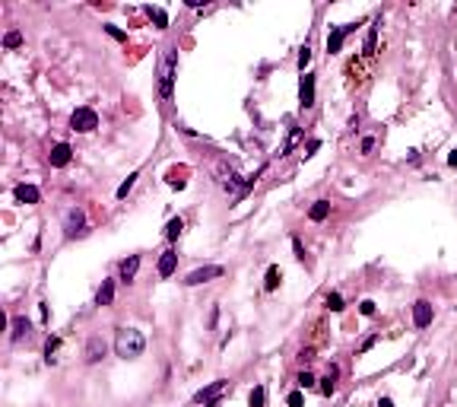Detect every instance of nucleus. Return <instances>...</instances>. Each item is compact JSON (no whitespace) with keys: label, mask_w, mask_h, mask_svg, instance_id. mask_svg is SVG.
<instances>
[{"label":"nucleus","mask_w":457,"mask_h":407,"mask_svg":"<svg viewBox=\"0 0 457 407\" xmlns=\"http://www.w3.org/2000/svg\"><path fill=\"white\" fill-rule=\"evenodd\" d=\"M286 404H289V407H302V404H305V395H302V388H299V392H289Z\"/></svg>","instance_id":"cd10ccee"},{"label":"nucleus","mask_w":457,"mask_h":407,"mask_svg":"<svg viewBox=\"0 0 457 407\" xmlns=\"http://www.w3.org/2000/svg\"><path fill=\"white\" fill-rule=\"evenodd\" d=\"M175 73H178V51L175 48H165L159 54V64H156V80H159V96H162V102L171 99V89H175Z\"/></svg>","instance_id":"f257e3e1"},{"label":"nucleus","mask_w":457,"mask_h":407,"mask_svg":"<svg viewBox=\"0 0 457 407\" xmlns=\"http://www.w3.org/2000/svg\"><path fill=\"white\" fill-rule=\"evenodd\" d=\"M432 318H435V309H432V302H429V299H419L416 306H413V325H416V328H429V325H432Z\"/></svg>","instance_id":"6e6552de"},{"label":"nucleus","mask_w":457,"mask_h":407,"mask_svg":"<svg viewBox=\"0 0 457 407\" xmlns=\"http://www.w3.org/2000/svg\"><path fill=\"white\" fill-rule=\"evenodd\" d=\"M137 271H140V255H131V258H124L118 267V274H121V283H134V277Z\"/></svg>","instance_id":"f8f14e48"},{"label":"nucleus","mask_w":457,"mask_h":407,"mask_svg":"<svg viewBox=\"0 0 457 407\" xmlns=\"http://www.w3.org/2000/svg\"><path fill=\"white\" fill-rule=\"evenodd\" d=\"M378 25H381V19H375V22H372V29H368V35H365V48H362V51H365V57H372V54H375V41H378Z\"/></svg>","instance_id":"aec40b11"},{"label":"nucleus","mask_w":457,"mask_h":407,"mask_svg":"<svg viewBox=\"0 0 457 407\" xmlns=\"http://www.w3.org/2000/svg\"><path fill=\"white\" fill-rule=\"evenodd\" d=\"M359 22H349V25H337V29H330V35H327V54H340L343 48V38L349 35L352 29H356Z\"/></svg>","instance_id":"0eeeda50"},{"label":"nucleus","mask_w":457,"mask_h":407,"mask_svg":"<svg viewBox=\"0 0 457 407\" xmlns=\"http://www.w3.org/2000/svg\"><path fill=\"white\" fill-rule=\"evenodd\" d=\"M324 306L330 309V312H343V296H340V293H327Z\"/></svg>","instance_id":"b1692460"},{"label":"nucleus","mask_w":457,"mask_h":407,"mask_svg":"<svg viewBox=\"0 0 457 407\" xmlns=\"http://www.w3.org/2000/svg\"><path fill=\"white\" fill-rule=\"evenodd\" d=\"M105 32H108L111 38H118V41H127V32H121L118 25H105Z\"/></svg>","instance_id":"2f4dec72"},{"label":"nucleus","mask_w":457,"mask_h":407,"mask_svg":"<svg viewBox=\"0 0 457 407\" xmlns=\"http://www.w3.org/2000/svg\"><path fill=\"white\" fill-rule=\"evenodd\" d=\"M143 350H146V337L137 331V328H118L115 353L121 360H137V357H143Z\"/></svg>","instance_id":"f03ea898"},{"label":"nucleus","mask_w":457,"mask_h":407,"mask_svg":"<svg viewBox=\"0 0 457 407\" xmlns=\"http://www.w3.org/2000/svg\"><path fill=\"white\" fill-rule=\"evenodd\" d=\"M226 271H222L219 264H210V267H197V271H191L184 277V287H200V283L206 280H216V277H222Z\"/></svg>","instance_id":"39448f33"},{"label":"nucleus","mask_w":457,"mask_h":407,"mask_svg":"<svg viewBox=\"0 0 457 407\" xmlns=\"http://www.w3.org/2000/svg\"><path fill=\"white\" fill-rule=\"evenodd\" d=\"M150 16L156 19V25H159V29H165V25H168V16H165V10H152V6H150Z\"/></svg>","instance_id":"bb28decb"},{"label":"nucleus","mask_w":457,"mask_h":407,"mask_svg":"<svg viewBox=\"0 0 457 407\" xmlns=\"http://www.w3.org/2000/svg\"><path fill=\"white\" fill-rule=\"evenodd\" d=\"M137 178H140V172H131V175H127V178H124V181L118 185V191H115V194H118V197H127V194H131V188H134V181H137Z\"/></svg>","instance_id":"412c9836"},{"label":"nucleus","mask_w":457,"mask_h":407,"mask_svg":"<svg viewBox=\"0 0 457 407\" xmlns=\"http://www.w3.org/2000/svg\"><path fill=\"white\" fill-rule=\"evenodd\" d=\"M378 407H394V401H391V398H381V401H378Z\"/></svg>","instance_id":"c9c22d12"},{"label":"nucleus","mask_w":457,"mask_h":407,"mask_svg":"<svg viewBox=\"0 0 457 407\" xmlns=\"http://www.w3.org/2000/svg\"><path fill=\"white\" fill-rule=\"evenodd\" d=\"M321 392H324V395H333V392H337V379H330V376H327L324 382H321Z\"/></svg>","instance_id":"7c9ffc66"},{"label":"nucleus","mask_w":457,"mask_h":407,"mask_svg":"<svg viewBox=\"0 0 457 407\" xmlns=\"http://www.w3.org/2000/svg\"><path fill=\"white\" fill-rule=\"evenodd\" d=\"M13 194H16V201H19V204H38L41 201V191L35 185H29V181H25V185H16Z\"/></svg>","instance_id":"ddd939ff"},{"label":"nucleus","mask_w":457,"mask_h":407,"mask_svg":"<svg viewBox=\"0 0 457 407\" xmlns=\"http://www.w3.org/2000/svg\"><path fill=\"white\" fill-rule=\"evenodd\" d=\"M32 334V322H29V318H22V315H16L13 318V341H22V337H29Z\"/></svg>","instance_id":"dca6fc26"},{"label":"nucleus","mask_w":457,"mask_h":407,"mask_svg":"<svg viewBox=\"0 0 457 407\" xmlns=\"http://www.w3.org/2000/svg\"><path fill=\"white\" fill-rule=\"evenodd\" d=\"M105 353H108V344H105V341H102V337H99V334H92V337H89V341H86V350H83V360H86V363H89V366H92V363H99V360H105Z\"/></svg>","instance_id":"423d86ee"},{"label":"nucleus","mask_w":457,"mask_h":407,"mask_svg":"<svg viewBox=\"0 0 457 407\" xmlns=\"http://www.w3.org/2000/svg\"><path fill=\"white\" fill-rule=\"evenodd\" d=\"M299 102H302V108H311V105H314V76H311V73H305V76H302V86H299Z\"/></svg>","instance_id":"9b49d317"},{"label":"nucleus","mask_w":457,"mask_h":407,"mask_svg":"<svg viewBox=\"0 0 457 407\" xmlns=\"http://www.w3.org/2000/svg\"><path fill=\"white\" fill-rule=\"evenodd\" d=\"M264 401H267V388H264V385H254V392H251V398H248V404H251V407H264Z\"/></svg>","instance_id":"4be33fe9"},{"label":"nucleus","mask_w":457,"mask_h":407,"mask_svg":"<svg viewBox=\"0 0 457 407\" xmlns=\"http://www.w3.org/2000/svg\"><path fill=\"white\" fill-rule=\"evenodd\" d=\"M70 127L76 134H92V131H99V115H96V108H89V105H80L70 115Z\"/></svg>","instance_id":"7ed1b4c3"},{"label":"nucleus","mask_w":457,"mask_h":407,"mask_svg":"<svg viewBox=\"0 0 457 407\" xmlns=\"http://www.w3.org/2000/svg\"><path fill=\"white\" fill-rule=\"evenodd\" d=\"M359 312H362L365 318H372V315H375V302H372V299H362V302H359Z\"/></svg>","instance_id":"c85d7f7f"},{"label":"nucleus","mask_w":457,"mask_h":407,"mask_svg":"<svg viewBox=\"0 0 457 407\" xmlns=\"http://www.w3.org/2000/svg\"><path fill=\"white\" fill-rule=\"evenodd\" d=\"M292 248H296V258L305 261V248H302V239H292Z\"/></svg>","instance_id":"473e14b6"},{"label":"nucleus","mask_w":457,"mask_h":407,"mask_svg":"<svg viewBox=\"0 0 457 407\" xmlns=\"http://www.w3.org/2000/svg\"><path fill=\"white\" fill-rule=\"evenodd\" d=\"M70 159H73V150H70V143H54V146H51V153H48V162H51L54 169H64V166H67Z\"/></svg>","instance_id":"9d476101"},{"label":"nucleus","mask_w":457,"mask_h":407,"mask_svg":"<svg viewBox=\"0 0 457 407\" xmlns=\"http://www.w3.org/2000/svg\"><path fill=\"white\" fill-rule=\"evenodd\" d=\"M111 299H115V280H102V287L96 293V302L99 306H111Z\"/></svg>","instance_id":"a211bd4d"},{"label":"nucleus","mask_w":457,"mask_h":407,"mask_svg":"<svg viewBox=\"0 0 457 407\" xmlns=\"http://www.w3.org/2000/svg\"><path fill=\"white\" fill-rule=\"evenodd\" d=\"M229 385H232V382H226V379H219V382H213V385L200 388V392L194 395V401H197V404H210V401H216V398H219L222 392H226Z\"/></svg>","instance_id":"1a4fd4ad"},{"label":"nucleus","mask_w":457,"mask_h":407,"mask_svg":"<svg viewBox=\"0 0 457 407\" xmlns=\"http://www.w3.org/2000/svg\"><path fill=\"white\" fill-rule=\"evenodd\" d=\"M308 64H311V48H308V41H305V45H302V51H299V70L305 73Z\"/></svg>","instance_id":"393cba45"},{"label":"nucleus","mask_w":457,"mask_h":407,"mask_svg":"<svg viewBox=\"0 0 457 407\" xmlns=\"http://www.w3.org/2000/svg\"><path fill=\"white\" fill-rule=\"evenodd\" d=\"M3 45H6V48H19V45H22V32H16V29L6 32V35H3Z\"/></svg>","instance_id":"a878e982"},{"label":"nucleus","mask_w":457,"mask_h":407,"mask_svg":"<svg viewBox=\"0 0 457 407\" xmlns=\"http://www.w3.org/2000/svg\"><path fill=\"white\" fill-rule=\"evenodd\" d=\"M448 166L457 169V150H451V156H448Z\"/></svg>","instance_id":"f704fd0d"},{"label":"nucleus","mask_w":457,"mask_h":407,"mask_svg":"<svg viewBox=\"0 0 457 407\" xmlns=\"http://www.w3.org/2000/svg\"><path fill=\"white\" fill-rule=\"evenodd\" d=\"M57 347H60V337H48V341H45V363H54Z\"/></svg>","instance_id":"5701e85b"},{"label":"nucleus","mask_w":457,"mask_h":407,"mask_svg":"<svg viewBox=\"0 0 457 407\" xmlns=\"http://www.w3.org/2000/svg\"><path fill=\"white\" fill-rule=\"evenodd\" d=\"M181 232H184V220H181V216H171V220L165 223V239H168V242H175Z\"/></svg>","instance_id":"6ab92c4d"},{"label":"nucleus","mask_w":457,"mask_h":407,"mask_svg":"<svg viewBox=\"0 0 457 407\" xmlns=\"http://www.w3.org/2000/svg\"><path fill=\"white\" fill-rule=\"evenodd\" d=\"M64 236L67 239H73V236H80L83 226H86V213H83V207H67L64 210Z\"/></svg>","instance_id":"20e7f679"},{"label":"nucleus","mask_w":457,"mask_h":407,"mask_svg":"<svg viewBox=\"0 0 457 407\" xmlns=\"http://www.w3.org/2000/svg\"><path fill=\"white\" fill-rule=\"evenodd\" d=\"M372 150H375V137H365V140H362V153H365V156H368V153H372Z\"/></svg>","instance_id":"72a5a7b5"},{"label":"nucleus","mask_w":457,"mask_h":407,"mask_svg":"<svg viewBox=\"0 0 457 407\" xmlns=\"http://www.w3.org/2000/svg\"><path fill=\"white\" fill-rule=\"evenodd\" d=\"M175 267H178V255L171 252H162V258H159V277H171L175 274Z\"/></svg>","instance_id":"4468645a"},{"label":"nucleus","mask_w":457,"mask_h":407,"mask_svg":"<svg viewBox=\"0 0 457 407\" xmlns=\"http://www.w3.org/2000/svg\"><path fill=\"white\" fill-rule=\"evenodd\" d=\"M280 280H283V274H280V264H270V267H267V274H264V290H267V293L280 290Z\"/></svg>","instance_id":"2eb2a0df"},{"label":"nucleus","mask_w":457,"mask_h":407,"mask_svg":"<svg viewBox=\"0 0 457 407\" xmlns=\"http://www.w3.org/2000/svg\"><path fill=\"white\" fill-rule=\"evenodd\" d=\"M314 385V372H299V388H311Z\"/></svg>","instance_id":"c756f323"},{"label":"nucleus","mask_w":457,"mask_h":407,"mask_svg":"<svg viewBox=\"0 0 457 407\" xmlns=\"http://www.w3.org/2000/svg\"><path fill=\"white\" fill-rule=\"evenodd\" d=\"M327 216H330V201H314L311 210H308V220H314V223H324Z\"/></svg>","instance_id":"f3484780"}]
</instances>
